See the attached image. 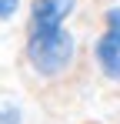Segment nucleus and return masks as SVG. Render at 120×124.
I'll return each mask as SVG.
<instances>
[{"instance_id":"nucleus-1","label":"nucleus","mask_w":120,"mask_h":124,"mask_svg":"<svg viewBox=\"0 0 120 124\" xmlns=\"http://www.w3.org/2000/svg\"><path fill=\"white\" fill-rule=\"evenodd\" d=\"M80 54L77 34L63 23V27H50V30H33L27 27L23 37V64L27 70L40 77V81H60L73 70Z\"/></svg>"},{"instance_id":"nucleus-2","label":"nucleus","mask_w":120,"mask_h":124,"mask_svg":"<svg viewBox=\"0 0 120 124\" xmlns=\"http://www.w3.org/2000/svg\"><path fill=\"white\" fill-rule=\"evenodd\" d=\"M93 64L107 84L120 87V27H103L93 40Z\"/></svg>"},{"instance_id":"nucleus-5","label":"nucleus","mask_w":120,"mask_h":124,"mask_svg":"<svg viewBox=\"0 0 120 124\" xmlns=\"http://www.w3.org/2000/svg\"><path fill=\"white\" fill-rule=\"evenodd\" d=\"M20 7H23V0H0V23H10L20 14Z\"/></svg>"},{"instance_id":"nucleus-6","label":"nucleus","mask_w":120,"mask_h":124,"mask_svg":"<svg viewBox=\"0 0 120 124\" xmlns=\"http://www.w3.org/2000/svg\"><path fill=\"white\" fill-rule=\"evenodd\" d=\"M103 20H107V27H120V3H117V7H107Z\"/></svg>"},{"instance_id":"nucleus-3","label":"nucleus","mask_w":120,"mask_h":124,"mask_svg":"<svg viewBox=\"0 0 120 124\" xmlns=\"http://www.w3.org/2000/svg\"><path fill=\"white\" fill-rule=\"evenodd\" d=\"M77 0H33L30 14H27V27L33 30H50V27H63L73 17Z\"/></svg>"},{"instance_id":"nucleus-4","label":"nucleus","mask_w":120,"mask_h":124,"mask_svg":"<svg viewBox=\"0 0 120 124\" xmlns=\"http://www.w3.org/2000/svg\"><path fill=\"white\" fill-rule=\"evenodd\" d=\"M0 124H23V111L13 101H3L0 104Z\"/></svg>"}]
</instances>
